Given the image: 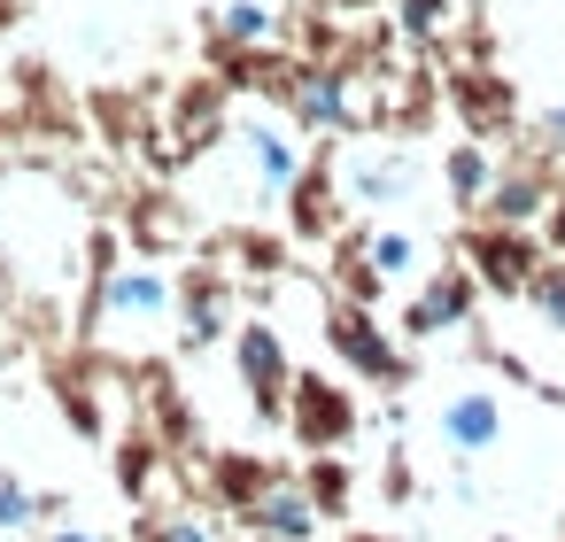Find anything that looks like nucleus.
<instances>
[{
    "label": "nucleus",
    "mask_w": 565,
    "mask_h": 542,
    "mask_svg": "<svg viewBox=\"0 0 565 542\" xmlns=\"http://www.w3.org/2000/svg\"><path fill=\"white\" fill-rule=\"evenodd\" d=\"M217 32H225V40H264V32H271V9H256V0H233V9L217 17Z\"/></svg>",
    "instance_id": "obj_1"
}]
</instances>
